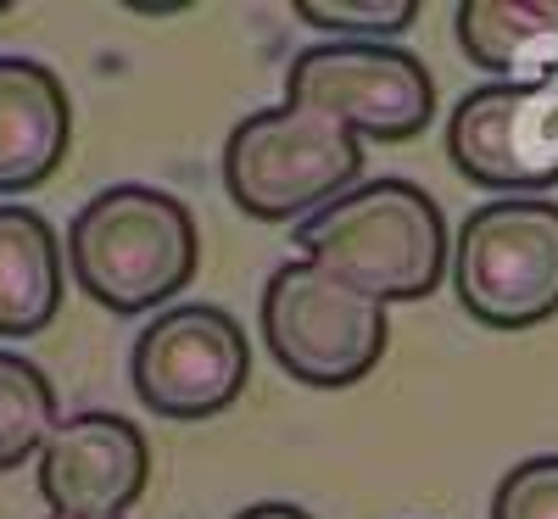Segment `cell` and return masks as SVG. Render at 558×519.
Returning <instances> with one entry per match:
<instances>
[{
    "mask_svg": "<svg viewBox=\"0 0 558 519\" xmlns=\"http://www.w3.org/2000/svg\"><path fill=\"white\" fill-rule=\"evenodd\" d=\"M202 229L196 213L157 184H112L89 196L68 224V268L107 313H146L196 279Z\"/></svg>",
    "mask_w": 558,
    "mask_h": 519,
    "instance_id": "7a4b0ae2",
    "label": "cell"
},
{
    "mask_svg": "<svg viewBox=\"0 0 558 519\" xmlns=\"http://www.w3.org/2000/svg\"><path fill=\"white\" fill-rule=\"evenodd\" d=\"M57 391L45 381V369L23 352L0 347V475L39 458V447L57 431Z\"/></svg>",
    "mask_w": 558,
    "mask_h": 519,
    "instance_id": "4fadbf2b",
    "label": "cell"
},
{
    "mask_svg": "<svg viewBox=\"0 0 558 519\" xmlns=\"http://www.w3.org/2000/svg\"><path fill=\"white\" fill-rule=\"evenodd\" d=\"M235 519H313V514L296 508V503H252V508H241Z\"/></svg>",
    "mask_w": 558,
    "mask_h": 519,
    "instance_id": "2e32d148",
    "label": "cell"
},
{
    "mask_svg": "<svg viewBox=\"0 0 558 519\" xmlns=\"http://www.w3.org/2000/svg\"><path fill=\"white\" fill-rule=\"evenodd\" d=\"M458 45L502 84L558 79V0H463Z\"/></svg>",
    "mask_w": 558,
    "mask_h": 519,
    "instance_id": "7c38bea8",
    "label": "cell"
},
{
    "mask_svg": "<svg viewBox=\"0 0 558 519\" xmlns=\"http://www.w3.org/2000/svg\"><path fill=\"white\" fill-rule=\"evenodd\" d=\"M0 12H7V7H0Z\"/></svg>",
    "mask_w": 558,
    "mask_h": 519,
    "instance_id": "ac0fdd59",
    "label": "cell"
},
{
    "mask_svg": "<svg viewBox=\"0 0 558 519\" xmlns=\"http://www.w3.org/2000/svg\"><path fill=\"white\" fill-rule=\"evenodd\" d=\"M257 324L274 363L313 391L357 386L386 358V341H391L386 302L363 297L357 286L324 274L307 257H291L268 274Z\"/></svg>",
    "mask_w": 558,
    "mask_h": 519,
    "instance_id": "277c9868",
    "label": "cell"
},
{
    "mask_svg": "<svg viewBox=\"0 0 558 519\" xmlns=\"http://www.w3.org/2000/svg\"><path fill=\"white\" fill-rule=\"evenodd\" d=\"M452 286L470 318L531 329L558 313V202L502 196L475 207L452 241Z\"/></svg>",
    "mask_w": 558,
    "mask_h": 519,
    "instance_id": "5b68a950",
    "label": "cell"
},
{
    "mask_svg": "<svg viewBox=\"0 0 558 519\" xmlns=\"http://www.w3.org/2000/svg\"><path fill=\"white\" fill-rule=\"evenodd\" d=\"M452 168L502 196H542L558 184V79L502 84L486 79L447 123Z\"/></svg>",
    "mask_w": 558,
    "mask_h": 519,
    "instance_id": "ba28073f",
    "label": "cell"
},
{
    "mask_svg": "<svg viewBox=\"0 0 558 519\" xmlns=\"http://www.w3.org/2000/svg\"><path fill=\"white\" fill-rule=\"evenodd\" d=\"M492 519H558V452L508 469L492 492Z\"/></svg>",
    "mask_w": 558,
    "mask_h": 519,
    "instance_id": "9a60e30c",
    "label": "cell"
},
{
    "mask_svg": "<svg viewBox=\"0 0 558 519\" xmlns=\"http://www.w3.org/2000/svg\"><path fill=\"white\" fill-rule=\"evenodd\" d=\"M286 101L336 118L357 140H413L436 118V79L402 45L324 39L291 62Z\"/></svg>",
    "mask_w": 558,
    "mask_h": 519,
    "instance_id": "8992f818",
    "label": "cell"
},
{
    "mask_svg": "<svg viewBox=\"0 0 558 519\" xmlns=\"http://www.w3.org/2000/svg\"><path fill=\"white\" fill-rule=\"evenodd\" d=\"M129 381L162 419H213L235 408L252 381L246 324L218 302H173L140 329Z\"/></svg>",
    "mask_w": 558,
    "mask_h": 519,
    "instance_id": "52a82bcc",
    "label": "cell"
},
{
    "mask_svg": "<svg viewBox=\"0 0 558 519\" xmlns=\"http://www.w3.org/2000/svg\"><path fill=\"white\" fill-rule=\"evenodd\" d=\"M151 481V442L134 419L89 408L39 447V497L62 519H123Z\"/></svg>",
    "mask_w": 558,
    "mask_h": 519,
    "instance_id": "9c48e42d",
    "label": "cell"
},
{
    "mask_svg": "<svg viewBox=\"0 0 558 519\" xmlns=\"http://www.w3.org/2000/svg\"><path fill=\"white\" fill-rule=\"evenodd\" d=\"M363 184V140L307 107H263L223 140V191L257 224H291Z\"/></svg>",
    "mask_w": 558,
    "mask_h": 519,
    "instance_id": "3957f363",
    "label": "cell"
},
{
    "mask_svg": "<svg viewBox=\"0 0 558 519\" xmlns=\"http://www.w3.org/2000/svg\"><path fill=\"white\" fill-rule=\"evenodd\" d=\"M51 519H62V514H51Z\"/></svg>",
    "mask_w": 558,
    "mask_h": 519,
    "instance_id": "e0dca14e",
    "label": "cell"
},
{
    "mask_svg": "<svg viewBox=\"0 0 558 519\" xmlns=\"http://www.w3.org/2000/svg\"><path fill=\"white\" fill-rule=\"evenodd\" d=\"M296 17L324 28V34H341V39L391 45V34L413 28L418 7H413V0H336V7H324V0H302Z\"/></svg>",
    "mask_w": 558,
    "mask_h": 519,
    "instance_id": "5bb4252c",
    "label": "cell"
},
{
    "mask_svg": "<svg viewBox=\"0 0 558 519\" xmlns=\"http://www.w3.org/2000/svg\"><path fill=\"white\" fill-rule=\"evenodd\" d=\"M296 246L307 263L375 302L430 297L452 263L447 218L413 179H363L357 191L296 224Z\"/></svg>",
    "mask_w": 558,
    "mask_h": 519,
    "instance_id": "6da1fadb",
    "label": "cell"
},
{
    "mask_svg": "<svg viewBox=\"0 0 558 519\" xmlns=\"http://www.w3.org/2000/svg\"><path fill=\"white\" fill-rule=\"evenodd\" d=\"M73 146L68 84L28 57H0V196L45 184Z\"/></svg>",
    "mask_w": 558,
    "mask_h": 519,
    "instance_id": "30bf717a",
    "label": "cell"
},
{
    "mask_svg": "<svg viewBox=\"0 0 558 519\" xmlns=\"http://www.w3.org/2000/svg\"><path fill=\"white\" fill-rule=\"evenodd\" d=\"M68 291V257L45 213L0 202V336L28 341L51 329Z\"/></svg>",
    "mask_w": 558,
    "mask_h": 519,
    "instance_id": "8fae6325",
    "label": "cell"
}]
</instances>
